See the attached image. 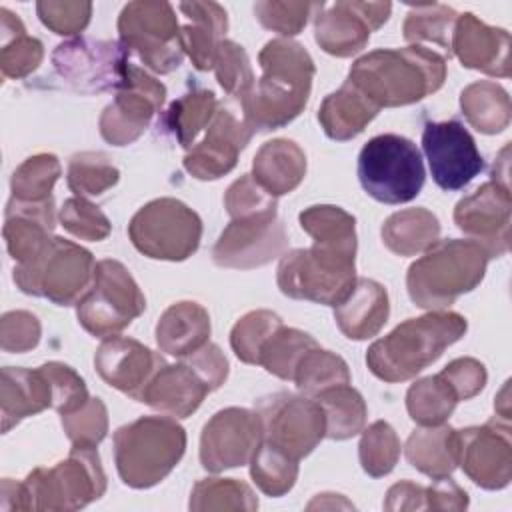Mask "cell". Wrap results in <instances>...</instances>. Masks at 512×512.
I'll use <instances>...</instances> for the list:
<instances>
[{
  "label": "cell",
  "mask_w": 512,
  "mask_h": 512,
  "mask_svg": "<svg viewBox=\"0 0 512 512\" xmlns=\"http://www.w3.org/2000/svg\"><path fill=\"white\" fill-rule=\"evenodd\" d=\"M186 452V432L170 416H142L114 432L120 480L136 490L162 482Z\"/></svg>",
  "instance_id": "cell-5"
},
{
  "label": "cell",
  "mask_w": 512,
  "mask_h": 512,
  "mask_svg": "<svg viewBox=\"0 0 512 512\" xmlns=\"http://www.w3.org/2000/svg\"><path fill=\"white\" fill-rule=\"evenodd\" d=\"M390 314L386 288L370 278H356L350 294L334 308V320L340 332L350 340H368L376 336Z\"/></svg>",
  "instance_id": "cell-28"
},
{
  "label": "cell",
  "mask_w": 512,
  "mask_h": 512,
  "mask_svg": "<svg viewBox=\"0 0 512 512\" xmlns=\"http://www.w3.org/2000/svg\"><path fill=\"white\" fill-rule=\"evenodd\" d=\"M466 330L468 322L462 314L430 310L424 316L404 320L392 332L372 342L366 352V364L384 382L410 380L434 364Z\"/></svg>",
  "instance_id": "cell-3"
},
{
  "label": "cell",
  "mask_w": 512,
  "mask_h": 512,
  "mask_svg": "<svg viewBox=\"0 0 512 512\" xmlns=\"http://www.w3.org/2000/svg\"><path fill=\"white\" fill-rule=\"evenodd\" d=\"M314 16V38L318 46L336 58L358 54L374 30H378L392 12L390 2L340 0L318 4Z\"/></svg>",
  "instance_id": "cell-18"
},
{
  "label": "cell",
  "mask_w": 512,
  "mask_h": 512,
  "mask_svg": "<svg viewBox=\"0 0 512 512\" xmlns=\"http://www.w3.org/2000/svg\"><path fill=\"white\" fill-rule=\"evenodd\" d=\"M190 510H258V498L252 488L236 478L198 480L190 494Z\"/></svg>",
  "instance_id": "cell-44"
},
{
  "label": "cell",
  "mask_w": 512,
  "mask_h": 512,
  "mask_svg": "<svg viewBox=\"0 0 512 512\" xmlns=\"http://www.w3.org/2000/svg\"><path fill=\"white\" fill-rule=\"evenodd\" d=\"M450 54H456L464 68L498 78L510 76V34L504 28L484 24L472 12L458 14Z\"/></svg>",
  "instance_id": "cell-25"
},
{
  "label": "cell",
  "mask_w": 512,
  "mask_h": 512,
  "mask_svg": "<svg viewBox=\"0 0 512 512\" xmlns=\"http://www.w3.org/2000/svg\"><path fill=\"white\" fill-rule=\"evenodd\" d=\"M292 382L302 394L314 398L326 388H332L338 384H350V370L342 356H338L336 352L324 350L318 344L302 356L300 364L294 370Z\"/></svg>",
  "instance_id": "cell-41"
},
{
  "label": "cell",
  "mask_w": 512,
  "mask_h": 512,
  "mask_svg": "<svg viewBox=\"0 0 512 512\" xmlns=\"http://www.w3.org/2000/svg\"><path fill=\"white\" fill-rule=\"evenodd\" d=\"M422 150L434 182L448 192L462 190L484 170V158L472 134L458 120L426 122Z\"/></svg>",
  "instance_id": "cell-19"
},
{
  "label": "cell",
  "mask_w": 512,
  "mask_h": 512,
  "mask_svg": "<svg viewBox=\"0 0 512 512\" xmlns=\"http://www.w3.org/2000/svg\"><path fill=\"white\" fill-rule=\"evenodd\" d=\"M228 378V360L220 346L208 342L176 364L164 362L144 388L140 402L174 416H192L206 394L218 390Z\"/></svg>",
  "instance_id": "cell-7"
},
{
  "label": "cell",
  "mask_w": 512,
  "mask_h": 512,
  "mask_svg": "<svg viewBox=\"0 0 512 512\" xmlns=\"http://www.w3.org/2000/svg\"><path fill=\"white\" fill-rule=\"evenodd\" d=\"M456 404L458 396L440 374L416 380L406 392V410L420 426L444 424L454 412Z\"/></svg>",
  "instance_id": "cell-40"
},
{
  "label": "cell",
  "mask_w": 512,
  "mask_h": 512,
  "mask_svg": "<svg viewBox=\"0 0 512 512\" xmlns=\"http://www.w3.org/2000/svg\"><path fill=\"white\" fill-rule=\"evenodd\" d=\"M348 80L378 108H396L420 102L442 88L446 58L420 44L380 48L360 56Z\"/></svg>",
  "instance_id": "cell-2"
},
{
  "label": "cell",
  "mask_w": 512,
  "mask_h": 512,
  "mask_svg": "<svg viewBox=\"0 0 512 512\" xmlns=\"http://www.w3.org/2000/svg\"><path fill=\"white\" fill-rule=\"evenodd\" d=\"M120 180V170L104 152H78L68 160L66 182L76 196H100Z\"/></svg>",
  "instance_id": "cell-47"
},
{
  "label": "cell",
  "mask_w": 512,
  "mask_h": 512,
  "mask_svg": "<svg viewBox=\"0 0 512 512\" xmlns=\"http://www.w3.org/2000/svg\"><path fill=\"white\" fill-rule=\"evenodd\" d=\"M44 58V46L28 36L22 20L8 8H0V70L4 78H26Z\"/></svg>",
  "instance_id": "cell-37"
},
{
  "label": "cell",
  "mask_w": 512,
  "mask_h": 512,
  "mask_svg": "<svg viewBox=\"0 0 512 512\" xmlns=\"http://www.w3.org/2000/svg\"><path fill=\"white\" fill-rule=\"evenodd\" d=\"M62 174L58 158L50 152H40L26 158L10 178L12 198L22 202H42L52 198L50 192Z\"/></svg>",
  "instance_id": "cell-46"
},
{
  "label": "cell",
  "mask_w": 512,
  "mask_h": 512,
  "mask_svg": "<svg viewBox=\"0 0 512 512\" xmlns=\"http://www.w3.org/2000/svg\"><path fill=\"white\" fill-rule=\"evenodd\" d=\"M458 466L484 490H502L512 480V442L508 420L456 430Z\"/></svg>",
  "instance_id": "cell-21"
},
{
  "label": "cell",
  "mask_w": 512,
  "mask_h": 512,
  "mask_svg": "<svg viewBox=\"0 0 512 512\" xmlns=\"http://www.w3.org/2000/svg\"><path fill=\"white\" fill-rule=\"evenodd\" d=\"M130 50L116 40L78 36L58 44L52 52L56 74L80 94L118 90L128 74Z\"/></svg>",
  "instance_id": "cell-14"
},
{
  "label": "cell",
  "mask_w": 512,
  "mask_h": 512,
  "mask_svg": "<svg viewBox=\"0 0 512 512\" xmlns=\"http://www.w3.org/2000/svg\"><path fill=\"white\" fill-rule=\"evenodd\" d=\"M52 408V386L40 368H2L0 382V416L2 432H10L20 420Z\"/></svg>",
  "instance_id": "cell-27"
},
{
  "label": "cell",
  "mask_w": 512,
  "mask_h": 512,
  "mask_svg": "<svg viewBox=\"0 0 512 512\" xmlns=\"http://www.w3.org/2000/svg\"><path fill=\"white\" fill-rule=\"evenodd\" d=\"M384 510H428L426 506V486L402 480L388 488Z\"/></svg>",
  "instance_id": "cell-60"
},
{
  "label": "cell",
  "mask_w": 512,
  "mask_h": 512,
  "mask_svg": "<svg viewBox=\"0 0 512 512\" xmlns=\"http://www.w3.org/2000/svg\"><path fill=\"white\" fill-rule=\"evenodd\" d=\"M58 218L64 230L88 242H100L108 238L112 230L108 216L84 196H72L64 200Z\"/></svg>",
  "instance_id": "cell-51"
},
{
  "label": "cell",
  "mask_w": 512,
  "mask_h": 512,
  "mask_svg": "<svg viewBox=\"0 0 512 512\" xmlns=\"http://www.w3.org/2000/svg\"><path fill=\"white\" fill-rule=\"evenodd\" d=\"M510 188L488 180L454 208L456 226L474 242L482 244L490 258H500L510 248Z\"/></svg>",
  "instance_id": "cell-22"
},
{
  "label": "cell",
  "mask_w": 512,
  "mask_h": 512,
  "mask_svg": "<svg viewBox=\"0 0 512 512\" xmlns=\"http://www.w3.org/2000/svg\"><path fill=\"white\" fill-rule=\"evenodd\" d=\"M94 270L96 262L90 250L54 236L36 260L16 264L12 278L24 294L48 298L56 306H72L92 286Z\"/></svg>",
  "instance_id": "cell-9"
},
{
  "label": "cell",
  "mask_w": 512,
  "mask_h": 512,
  "mask_svg": "<svg viewBox=\"0 0 512 512\" xmlns=\"http://www.w3.org/2000/svg\"><path fill=\"white\" fill-rule=\"evenodd\" d=\"M40 336V320L28 310H10L0 320V348L4 352H28L38 346Z\"/></svg>",
  "instance_id": "cell-57"
},
{
  "label": "cell",
  "mask_w": 512,
  "mask_h": 512,
  "mask_svg": "<svg viewBox=\"0 0 512 512\" xmlns=\"http://www.w3.org/2000/svg\"><path fill=\"white\" fill-rule=\"evenodd\" d=\"M252 134L250 126L234 116V112L218 108L206 128V136L186 152L182 160L184 170L196 180L222 178L236 166Z\"/></svg>",
  "instance_id": "cell-23"
},
{
  "label": "cell",
  "mask_w": 512,
  "mask_h": 512,
  "mask_svg": "<svg viewBox=\"0 0 512 512\" xmlns=\"http://www.w3.org/2000/svg\"><path fill=\"white\" fill-rule=\"evenodd\" d=\"M42 370L46 372L52 386V408L60 416L76 412L90 400L82 376L72 366L52 360L42 364Z\"/></svg>",
  "instance_id": "cell-55"
},
{
  "label": "cell",
  "mask_w": 512,
  "mask_h": 512,
  "mask_svg": "<svg viewBox=\"0 0 512 512\" xmlns=\"http://www.w3.org/2000/svg\"><path fill=\"white\" fill-rule=\"evenodd\" d=\"M458 14L454 8L428 2V4H416L410 8L406 14L402 34L408 44H418V42H434L448 50L450 56V38L454 30Z\"/></svg>",
  "instance_id": "cell-45"
},
{
  "label": "cell",
  "mask_w": 512,
  "mask_h": 512,
  "mask_svg": "<svg viewBox=\"0 0 512 512\" xmlns=\"http://www.w3.org/2000/svg\"><path fill=\"white\" fill-rule=\"evenodd\" d=\"M224 208L230 218L278 214L276 198L270 196L250 174L234 180L224 194Z\"/></svg>",
  "instance_id": "cell-53"
},
{
  "label": "cell",
  "mask_w": 512,
  "mask_h": 512,
  "mask_svg": "<svg viewBox=\"0 0 512 512\" xmlns=\"http://www.w3.org/2000/svg\"><path fill=\"white\" fill-rule=\"evenodd\" d=\"M216 110L218 100L212 90L192 88L168 106L162 118V128H166L182 148L190 150L198 132L212 122Z\"/></svg>",
  "instance_id": "cell-38"
},
{
  "label": "cell",
  "mask_w": 512,
  "mask_h": 512,
  "mask_svg": "<svg viewBox=\"0 0 512 512\" xmlns=\"http://www.w3.org/2000/svg\"><path fill=\"white\" fill-rule=\"evenodd\" d=\"M318 346V342L298 330V328H286L280 326L262 346L258 366H262L268 374H274L280 380H292L294 370L300 364L302 356Z\"/></svg>",
  "instance_id": "cell-42"
},
{
  "label": "cell",
  "mask_w": 512,
  "mask_h": 512,
  "mask_svg": "<svg viewBox=\"0 0 512 512\" xmlns=\"http://www.w3.org/2000/svg\"><path fill=\"white\" fill-rule=\"evenodd\" d=\"M490 260L486 248L470 238L438 240L410 264L408 296L418 308L444 310L482 282Z\"/></svg>",
  "instance_id": "cell-4"
},
{
  "label": "cell",
  "mask_w": 512,
  "mask_h": 512,
  "mask_svg": "<svg viewBox=\"0 0 512 512\" xmlns=\"http://www.w3.org/2000/svg\"><path fill=\"white\" fill-rule=\"evenodd\" d=\"M72 446L96 448L108 434V410L100 398H90L76 412L60 416Z\"/></svg>",
  "instance_id": "cell-52"
},
{
  "label": "cell",
  "mask_w": 512,
  "mask_h": 512,
  "mask_svg": "<svg viewBox=\"0 0 512 512\" xmlns=\"http://www.w3.org/2000/svg\"><path fill=\"white\" fill-rule=\"evenodd\" d=\"M286 246L288 236L278 214L232 218L212 248V260L220 268L252 270L282 256Z\"/></svg>",
  "instance_id": "cell-20"
},
{
  "label": "cell",
  "mask_w": 512,
  "mask_h": 512,
  "mask_svg": "<svg viewBox=\"0 0 512 512\" xmlns=\"http://www.w3.org/2000/svg\"><path fill=\"white\" fill-rule=\"evenodd\" d=\"M438 374L450 384V388L458 396V402L470 400L476 394H480L488 380L486 366L470 356H462L448 362Z\"/></svg>",
  "instance_id": "cell-58"
},
{
  "label": "cell",
  "mask_w": 512,
  "mask_h": 512,
  "mask_svg": "<svg viewBox=\"0 0 512 512\" xmlns=\"http://www.w3.org/2000/svg\"><path fill=\"white\" fill-rule=\"evenodd\" d=\"M384 246L398 256H416L438 242L440 222L428 208H404L382 224Z\"/></svg>",
  "instance_id": "cell-34"
},
{
  "label": "cell",
  "mask_w": 512,
  "mask_h": 512,
  "mask_svg": "<svg viewBox=\"0 0 512 512\" xmlns=\"http://www.w3.org/2000/svg\"><path fill=\"white\" fill-rule=\"evenodd\" d=\"M118 34L120 42L158 74H170L184 60L180 24L170 2H128L118 16Z\"/></svg>",
  "instance_id": "cell-13"
},
{
  "label": "cell",
  "mask_w": 512,
  "mask_h": 512,
  "mask_svg": "<svg viewBox=\"0 0 512 512\" xmlns=\"http://www.w3.org/2000/svg\"><path fill=\"white\" fill-rule=\"evenodd\" d=\"M460 110L468 124L482 134H498L508 128L512 106L508 92L492 80H478L460 92Z\"/></svg>",
  "instance_id": "cell-36"
},
{
  "label": "cell",
  "mask_w": 512,
  "mask_h": 512,
  "mask_svg": "<svg viewBox=\"0 0 512 512\" xmlns=\"http://www.w3.org/2000/svg\"><path fill=\"white\" fill-rule=\"evenodd\" d=\"M264 440L262 418L248 408H222L202 428L200 462L208 472H222L250 464Z\"/></svg>",
  "instance_id": "cell-17"
},
{
  "label": "cell",
  "mask_w": 512,
  "mask_h": 512,
  "mask_svg": "<svg viewBox=\"0 0 512 512\" xmlns=\"http://www.w3.org/2000/svg\"><path fill=\"white\" fill-rule=\"evenodd\" d=\"M178 10L188 18V24L180 26L184 54H188L194 68L210 70L216 48L228 30L226 10L216 2H182Z\"/></svg>",
  "instance_id": "cell-30"
},
{
  "label": "cell",
  "mask_w": 512,
  "mask_h": 512,
  "mask_svg": "<svg viewBox=\"0 0 512 512\" xmlns=\"http://www.w3.org/2000/svg\"><path fill=\"white\" fill-rule=\"evenodd\" d=\"M54 226L56 214L52 198L42 202H22L10 198L2 228L8 254L16 260V264L36 260L52 242Z\"/></svg>",
  "instance_id": "cell-26"
},
{
  "label": "cell",
  "mask_w": 512,
  "mask_h": 512,
  "mask_svg": "<svg viewBox=\"0 0 512 512\" xmlns=\"http://www.w3.org/2000/svg\"><path fill=\"white\" fill-rule=\"evenodd\" d=\"M314 8H316L314 2L262 0L254 4V14L266 30H272L284 38H290L302 32Z\"/></svg>",
  "instance_id": "cell-54"
},
{
  "label": "cell",
  "mask_w": 512,
  "mask_h": 512,
  "mask_svg": "<svg viewBox=\"0 0 512 512\" xmlns=\"http://www.w3.org/2000/svg\"><path fill=\"white\" fill-rule=\"evenodd\" d=\"M378 112L380 108L360 88L346 80L336 92L322 100L318 122L328 138L346 142L362 134Z\"/></svg>",
  "instance_id": "cell-32"
},
{
  "label": "cell",
  "mask_w": 512,
  "mask_h": 512,
  "mask_svg": "<svg viewBox=\"0 0 512 512\" xmlns=\"http://www.w3.org/2000/svg\"><path fill=\"white\" fill-rule=\"evenodd\" d=\"M406 460L418 472L436 478H446L458 468V442L456 430L440 426H422L406 440Z\"/></svg>",
  "instance_id": "cell-33"
},
{
  "label": "cell",
  "mask_w": 512,
  "mask_h": 512,
  "mask_svg": "<svg viewBox=\"0 0 512 512\" xmlns=\"http://www.w3.org/2000/svg\"><path fill=\"white\" fill-rule=\"evenodd\" d=\"M104 492L106 474L96 448L72 446L68 458L52 468H34L18 482V510H80Z\"/></svg>",
  "instance_id": "cell-6"
},
{
  "label": "cell",
  "mask_w": 512,
  "mask_h": 512,
  "mask_svg": "<svg viewBox=\"0 0 512 512\" xmlns=\"http://www.w3.org/2000/svg\"><path fill=\"white\" fill-rule=\"evenodd\" d=\"M164 362L142 342L118 334L104 338L94 354V368L100 378L136 402Z\"/></svg>",
  "instance_id": "cell-24"
},
{
  "label": "cell",
  "mask_w": 512,
  "mask_h": 512,
  "mask_svg": "<svg viewBox=\"0 0 512 512\" xmlns=\"http://www.w3.org/2000/svg\"><path fill=\"white\" fill-rule=\"evenodd\" d=\"M326 414V438L348 440L366 426L368 408L362 394L350 384H338L314 396Z\"/></svg>",
  "instance_id": "cell-39"
},
{
  "label": "cell",
  "mask_w": 512,
  "mask_h": 512,
  "mask_svg": "<svg viewBox=\"0 0 512 512\" xmlns=\"http://www.w3.org/2000/svg\"><path fill=\"white\" fill-rule=\"evenodd\" d=\"M302 230L316 246L356 258V218L340 206L316 204L298 214Z\"/></svg>",
  "instance_id": "cell-35"
},
{
  "label": "cell",
  "mask_w": 512,
  "mask_h": 512,
  "mask_svg": "<svg viewBox=\"0 0 512 512\" xmlns=\"http://www.w3.org/2000/svg\"><path fill=\"white\" fill-rule=\"evenodd\" d=\"M134 248L152 260L182 262L202 240L200 216L182 200L164 196L144 204L128 224Z\"/></svg>",
  "instance_id": "cell-11"
},
{
  "label": "cell",
  "mask_w": 512,
  "mask_h": 512,
  "mask_svg": "<svg viewBox=\"0 0 512 512\" xmlns=\"http://www.w3.org/2000/svg\"><path fill=\"white\" fill-rule=\"evenodd\" d=\"M166 100V86L144 68L130 64L124 84L116 90L114 100L102 110L98 128L102 138L112 146L136 142L150 126Z\"/></svg>",
  "instance_id": "cell-16"
},
{
  "label": "cell",
  "mask_w": 512,
  "mask_h": 512,
  "mask_svg": "<svg viewBox=\"0 0 512 512\" xmlns=\"http://www.w3.org/2000/svg\"><path fill=\"white\" fill-rule=\"evenodd\" d=\"M400 438L396 430L384 422L376 420L368 428L362 430V438L358 444V458L362 470L372 478H382L390 474L400 458Z\"/></svg>",
  "instance_id": "cell-48"
},
{
  "label": "cell",
  "mask_w": 512,
  "mask_h": 512,
  "mask_svg": "<svg viewBox=\"0 0 512 512\" xmlns=\"http://www.w3.org/2000/svg\"><path fill=\"white\" fill-rule=\"evenodd\" d=\"M264 440L294 460L308 456L326 438V414L312 396L278 392L258 402Z\"/></svg>",
  "instance_id": "cell-15"
},
{
  "label": "cell",
  "mask_w": 512,
  "mask_h": 512,
  "mask_svg": "<svg viewBox=\"0 0 512 512\" xmlns=\"http://www.w3.org/2000/svg\"><path fill=\"white\" fill-rule=\"evenodd\" d=\"M358 180L382 204L414 200L426 180L418 146L400 134H378L358 154Z\"/></svg>",
  "instance_id": "cell-8"
},
{
  "label": "cell",
  "mask_w": 512,
  "mask_h": 512,
  "mask_svg": "<svg viewBox=\"0 0 512 512\" xmlns=\"http://www.w3.org/2000/svg\"><path fill=\"white\" fill-rule=\"evenodd\" d=\"M210 314L194 300L170 304L156 324V344L162 352L186 358L208 344Z\"/></svg>",
  "instance_id": "cell-29"
},
{
  "label": "cell",
  "mask_w": 512,
  "mask_h": 512,
  "mask_svg": "<svg viewBox=\"0 0 512 512\" xmlns=\"http://www.w3.org/2000/svg\"><path fill=\"white\" fill-rule=\"evenodd\" d=\"M216 80L228 96L242 100L254 86V74L246 50L234 40H222L214 54Z\"/></svg>",
  "instance_id": "cell-50"
},
{
  "label": "cell",
  "mask_w": 512,
  "mask_h": 512,
  "mask_svg": "<svg viewBox=\"0 0 512 512\" xmlns=\"http://www.w3.org/2000/svg\"><path fill=\"white\" fill-rule=\"evenodd\" d=\"M250 176L274 198L290 194L306 176V154L294 140H268L258 148Z\"/></svg>",
  "instance_id": "cell-31"
},
{
  "label": "cell",
  "mask_w": 512,
  "mask_h": 512,
  "mask_svg": "<svg viewBox=\"0 0 512 512\" xmlns=\"http://www.w3.org/2000/svg\"><path fill=\"white\" fill-rule=\"evenodd\" d=\"M356 282V258L324 250L316 244L284 252L276 270L280 292L336 308Z\"/></svg>",
  "instance_id": "cell-10"
},
{
  "label": "cell",
  "mask_w": 512,
  "mask_h": 512,
  "mask_svg": "<svg viewBox=\"0 0 512 512\" xmlns=\"http://www.w3.org/2000/svg\"><path fill=\"white\" fill-rule=\"evenodd\" d=\"M494 408H496V412L504 418V420H508L510 418V402H508V382L502 386V390H500V394H498V400L494 402Z\"/></svg>",
  "instance_id": "cell-61"
},
{
  "label": "cell",
  "mask_w": 512,
  "mask_h": 512,
  "mask_svg": "<svg viewBox=\"0 0 512 512\" xmlns=\"http://www.w3.org/2000/svg\"><path fill=\"white\" fill-rule=\"evenodd\" d=\"M36 14L40 22L58 36L80 34L92 16V2H68V0H40L36 2Z\"/></svg>",
  "instance_id": "cell-56"
},
{
  "label": "cell",
  "mask_w": 512,
  "mask_h": 512,
  "mask_svg": "<svg viewBox=\"0 0 512 512\" xmlns=\"http://www.w3.org/2000/svg\"><path fill=\"white\" fill-rule=\"evenodd\" d=\"M258 62L262 76L240 100L242 120L252 132H268L290 124L304 110L316 68L308 50L290 38L268 40Z\"/></svg>",
  "instance_id": "cell-1"
},
{
  "label": "cell",
  "mask_w": 512,
  "mask_h": 512,
  "mask_svg": "<svg viewBox=\"0 0 512 512\" xmlns=\"http://www.w3.org/2000/svg\"><path fill=\"white\" fill-rule=\"evenodd\" d=\"M282 318L272 310H252L244 314L230 332V346L244 364H258L264 342L280 328Z\"/></svg>",
  "instance_id": "cell-49"
},
{
  "label": "cell",
  "mask_w": 512,
  "mask_h": 512,
  "mask_svg": "<svg viewBox=\"0 0 512 512\" xmlns=\"http://www.w3.org/2000/svg\"><path fill=\"white\" fill-rule=\"evenodd\" d=\"M250 476L260 492L272 498H280L296 484L298 460L262 440L250 460Z\"/></svg>",
  "instance_id": "cell-43"
},
{
  "label": "cell",
  "mask_w": 512,
  "mask_h": 512,
  "mask_svg": "<svg viewBox=\"0 0 512 512\" xmlns=\"http://www.w3.org/2000/svg\"><path fill=\"white\" fill-rule=\"evenodd\" d=\"M426 506L428 510H466L468 494L450 476L436 478L426 486Z\"/></svg>",
  "instance_id": "cell-59"
},
{
  "label": "cell",
  "mask_w": 512,
  "mask_h": 512,
  "mask_svg": "<svg viewBox=\"0 0 512 512\" xmlns=\"http://www.w3.org/2000/svg\"><path fill=\"white\" fill-rule=\"evenodd\" d=\"M144 310L146 298L140 286L128 268L112 258L96 262L92 286L76 304L80 326L96 338L116 336Z\"/></svg>",
  "instance_id": "cell-12"
}]
</instances>
